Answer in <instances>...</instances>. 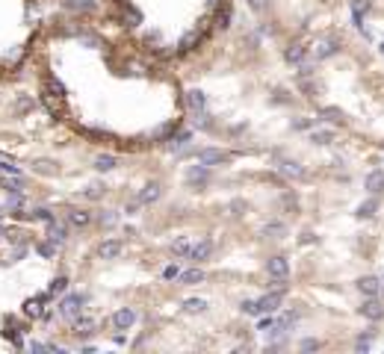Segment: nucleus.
<instances>
[{"instance_id": "9", "label": "nucleus", "mask_w": 384, "mask_h": 354, "mask_svg": "<svg viewBox=\"0 0 384 354\" xmlns=\"http://www.w3.org/2000/svg\"><path fill=\"white\" fill-rule=\"evenodd\" d=\"M74 322V337H80V340H86V337H92L95 333V319H89V316H77V319H71Z\"/></svg>"}, {"instance_id": "39", "label": "nucleus", "mask_w": 384, "mask_h": 354, "mask_svg": "<svg viewBox=\"0 0 384 354\" xmlns=\"http://www.w3.org/2000/svg\"><path fill=\"white\" fill-rule=\"evenodd\" d=\"M195 42H201V35H198V30H195V33H189L186 38H183V42H180V50H192V45H195Z\"/></svg>"}, {"instance_id": "3", "label": "nucleus", "mask_w": 384, "mask_h": 354, "mask_svg": "<svg viewBox=\"0 0 384 354\" xmlns=\"http://www.w3.org/2000/svg\"><path fill=\"white\" fill-rule=\"evenodd\" d=\"M195 156H198V163H201V165H222V163H228V160H231V153L219 151V148H204V151H198Z\"/></svg>"}, {"instance_id": "37", "label": "nucleus", "mask_w": 384, "mask_h": 354, "mask_svg": "<svg viewBox=\"0 0 384 354\" xmlns=\"http://www.w3.org/2000/svg\"><path fill=\"white\" fill-rule=\"evenodd\" d=\"M39 254H42V257H53V254H56V242H39V248H36Z\"/></svg>"}, {"instance_id": "35", "label": "nucleus", "mask_w": 384, "mask_h": 354, "mask_svg": "<svg viewBox=\"0 0 384 354\" xmlns=\"http://www.w3.org/2000/svg\"><path fill=\"white\" fill-rule=\"evenodd\" d=\"M65 289H68V278H53L48 295H60V292H65Z\"/></svg>"}, {"instance_id": "51", "label": "nucleus", "mask_w": 384, "mask_h": 354, "mask_svg": "<svg viewBox=\"0 0 384 354\" xmlns=\"http://www.w3.org/2000/svg\"><path fill=\"white\" fill-rule=\"evenodd\" d=\"M0 210H3V207H0Z\"/></svg>"}, {"instance_id": "2", "label": "nucleus", "mask_w": 384, "mask_h": 354, "mask_svg": "<svg viewBox=\"0 0 384 354\" xmlns=\"http://www.w3.org/2000/svg\"><path fill=\"white\" fill-rule=\"evenodd\" d=\"M340 50V42H337L334 35H325V38H316V45H313V56L316 59H331Z\"/></svg>"}, {"instance_id": "46", "label": "nucleus", "mask_w": 384, "mask_h": 354, "mask_svg": "<svg viewBox=\"0 0 384 354\" xmlns=\"http://www.w3.org/2000/svg\"><path fill=\"white\" fill-rule=\"evenodd\" d=\"M272 325H275V319H272V316H269V319H260V330H266V333L272 330Z\"/></svg>"}, {"instance_id": "47", "label": "nucleus", "mask_w": 384, "mask_h": 354, "mask_svg": "<svg viewBox=\"0 0 384 354\" xmlns=\"http://www.w3.org/2000/svg\"><path fill=\"white\" fill-rule=\"evenodd\" d=\"M242 310H245V313H252V316L257 313V310H254V301H242Z\"/></svg>"}, {"instance_id": "50", "label": "nucleus", "mask_w": 384, "mask_h": 354, "mask_svg": "<svg viewBox=\"0 0 384 354\" xmlns=\"http://www.w3.org/2000/svg\"><path fill=\"white\" fill-rule=\"evenodd\" d=\"M378 50H381V53H384V42H381V47H378Z\"/></svg>"}, {"instance_id": "29", "label": "nucleus", "mask_w": 384, "mask_h": 354, "mask_svg": "<svg viewBox=\"0 0 384 354\" xmlns=\"http://www.w3.org/2000/svg\"><path fill=\"white\" fill-rule=\"evenodd\" d=\"M65 6L74 12H92L95 9V0H65Z\"/></svg>"}, {"instance_id": "10", "label": "nucleus", "mask_w": 384, "mask_h": 354, "mask_svg": "<svg viewBox=\"0 0 384 354\" xmlns=\"http://www.w3.org/2000/svg\"><path fill=\"white\" fill-rule=\"evenodd\" d=\"M121 251H124V245H121L119 239H107V242L98 245V257H101V260H116Z\"/></svg>"}, {"instance_id": "1", "label": "nucleus", "mask_w": 384, "mask_h": 354, "mask_svg": "<svg viewBox=\"0 0 384 354\" xmlns=\"http://www.w3.org/2000/svg\"><path fill=\"white\" fill-rule=\"evenodd\" d=\"M83 304H86V295H77V292L65 295V298L60 301V316L62 319H77L80 310H83Z\"/></svg>"}, {"instance_id": "13", "label": "nucleus", "mask_w": 384, "mask_h": 354, "mask_svg": "<svg viewBox=\"0 0 384 354\" xmlns=\"http://www.w3.org/2000/svg\"><path fill=\"white\" fill-rule=\"evenodd\" d=\"M266 271H269L272 278H287V274H290V263H287V257H272L269 263H266Z\"/></svg>"}, {"instance_id": "7", "label": "nucleus", "mask_w": 384, "mask_h": 354, "mask_svg": "<svg viewBox=\"0 0 384 354\" xmlns=\"http://www.w3.org/2000/svg\"><path fill=\"white\" fill-rule=\"evenodd\" d=\"M133 322H136V313H133L130 307H121V310H116V313H112V328H116V330L133 328Z\"/></svg>"}, {"instance_id": "25", "label": "nucleus", "mask_w": 384, "mask_h": 354, "mask_svg": "<svg viewBox=\"0 0 384 354\" xmlns=\"http://www.w3.org/2000/svg\"><path fill=\"white\" fill-rule=\"evenodd\" d=\"M104 192H107V186H104V183H98V180H95V183H89V186L83 189V195L89 201H101V198H104Z\"/></svg>"}, {"instance_id": "49", "label": "nucleus", "mask_w": 384, "mask_h": 354, "mask_svg": "<svg viewBox=\"0 0 384 354\" xmlns=\"http://www.w3.org/2000/svg\"><path fill=\"white\" fill-rule=\"evenodd\" d=\"M101 222H104V224H112V222H116V215H112V212H107V215L101 212Z\"/></svg>"}, {"instance_id": "38", "label": "nucleus", "mask_w": 384, "mask_h": 354, "mask_svg": "<svg viewBox=\"0 0 384 354\" xmlns=\"http://www.w3.org/2000/svg\"><path fill=\"white\" fill-rule=\"evenodd\" d=\"M228 24H231V6H225V9H219V15H216V27L225 30Z\"/></svg>"}, {"instance_id": "27", "label": "nucleus", "mask_w": 384, "mask_h": 354, "mask_svg": "<svg viewBox=\"0 0 384 354\" xmlns=\"http://www.w3.org/2000/svg\"><path fill=\"white\" fill-rule=\"evenodd\" d=\"M204 310H207L204 298H186L183 301V313H204Z\"/></svg>"}, {"instance_id": "33", "label": "nucleus", "mask_w": 384, "mask_h": 354, "mask_svg": "<svg viewBox=\"0 0 384 354\" xmlns=\"http://www.w3.org/2000/svg\"><path fill=\"white\" fill-rule=\"evenodd\" d=\"M124 21H127V27H136V24H142V15L133 9V6L124 3Z\"/></svg>"}, {"instance_id": "6", "label": "nucleus", "mask_w": 384, "mask_h": 354, "mask_svg": "<svg viewBox=\"0 0 384 354\" xmlns=\"http://www.w3.org/2000/svg\"><path fill=\"white\" fill-rule=\"evenodd\" d=\"M360 316L372 319V322H378V319H384V304L375 298V295H367V301L360 304Z\"/></svg>"}, {"instance_id": "43", "label": "nucleus", "mask_w": 384, "mask_h": 354, "mask_svg": "<svg viewBox=\"0 0 384 354\" xmlns=\"http://www.w3.org/2000/svg\"><path fill=\"white\" fill-rule=\"evenodd\" d=\"M18 109H21V112H27V109H33V101H30V97H18Z\"/></svg>"}, {"instance_id": "8", "label": "nucleus", "mask_w": 384, "mask_h": 354, "mask_svg": "<svg viewBox=\"0 0 384 354\" xmlns=\"http://www.w3.org/2000/svg\"><path fill=\"white\" fill-rule=\"evenodd\" d=\"M65 222L71 224V227H89L92 224V212L80 210V207H71V210L65 212Z\"/></svg>"}, {"instance_id": "44", "label": "nucleus", "mask_w": 384, "mask_h": 354, "mask_svg": "<svg viewBox=\"0 0 384 354\" xmlns=\"http://www.w3.org/2000/svg\"><path fill=\"white\" fill-rule=\"evenodd\" d=\"M242 210H245L242 201H231V212H234V215H242Z\"/></svg>"}, {"instance_id": "31", "label": "nucleus", "mask_w": 384, "mask_h": 354, "mask_svg": "<svg viewBox=\"0 0 384 354\" xmlns=\"http://www.w3.org/2000/svg\"><path fill=\"white\" fill-rule=\"evenodd\" d=\"M319 115L328 118V121H334V124H343V112H340L337 106H322V109H319Z\"/></svg>"}, {"instance_id": "16", "label": "nucleus", "mask_w": 384, "mask_h": 354, "mask_svg": "<svg viewBox=\"0 0 384 354\" xmlns=\"http://www.w3.org/2000/svg\"><path fill=\"white\" fill-rule=\"evenodd\" d=\"M48 239H50V242H56V245H62V242L68 239V227L50 219V222H48Z\"/></svg>"}, {"instance_id": "19", "label": "nucleus", "mask_w": 384, "mask_h": 354, "mask_svg": "<svg viewBox=\"0 0 384 354\" xmlns=\"http://www.w3.org/2000/svg\"><path fill=\"white\" fill-rule=\"evenodd\" d=\"M375 210H378V195H372V198H367L363 204H358L355 215H358V219H372V215H375Z\"/></svg>"}, {"instance_id": "14", "label": "nucleus", "mask_w": 384, "mask_h": 354, "mask_svg": "<svg viewBox=\"0 0 384 354\" xmlns=\"http://www.w3.org/2000/svg\"><path fill=\"white\" fill-rule=\"evenodd\" d=\"M160 195H163V186H160V183H145L136 201H139V204H154V201H160Z\"/></svg>"}, {"instance_id": "23", "label": "nucleus", "mask_w": 384, "mask_h": 354, "mask_svg": "<svg viewBox=\"0 0 384 354\" xmlns=\"http://www.w3.org/2000/svg\"><path fill=\"white\" fill-rule=\"evenodd\" d=\"M378 286H381L378 278H360V281H358V289L363 295H375V292H378Z\"/></svg>"}, {"instance_id": "4", "label": "nucleus", "mask_w": 384, "mask_h": 354, "mask_svg": "<svg viewBox=\"0 0 384 354\" xmlns=\"http://www.w3.org/2000/svg\"><path fill=\"white\" fill-rule=\"evenodd\" d=\"M275 160H278V171H281V174L293 177V180H308V171H304L296 160H284V156H275Z\"/></svg>"}, {"instance_id": "45", "label": "nucleus", "mask_w": 384, "mask_h": 354, "mask_svg": "<svg viewBox=\"0 0 384 354\" xmlns=\"http://www.w3.org/2000/svg\"><path fill=\"white\" fill-rule=\"evenodd\" d=\"M80 42H83V45H89V47H98V45H101L95 35H80Z\"/></svg>"}, {"instance_id": "41", "label": "nucleus", "mask_w": 384, "mask_h": 354, "mask_svg": "<svg viewBox=\"0 0 384 354\" xmlns=\"http://www.w3.org/2000/svg\"><path fill=\"white\" fill-rule=\"evenodd\" d=\"M316 348H322V342H319V340H304V342H301V351H316Z\"/></svg>"}, {"instance_id": "34", "label": "nucleus", "mask_w": 384, "mask_h": 354, "mask_svg": "<svg viewBox=\"0 0 384 354\" xmlns=\"http://www.w3.org/2000/svg\"><path fill=\"white\" fill-rule=\"evenodd\" d=\"M180 278H183V283H189V286H192V283H201V281H204V271H201V269H189V271H183Z\"/></svg>"}, {"instance_id": "11", "label": "nucleus", "mask_w": 384, "mask_h": 354, "mask_svg": "<svg viewBox=\"0 0 384 354\" xmlns=\"http://www.w3.org/2000/svg\"><path fill=\"white\" fill-rule=\"evenodd\" d=\"M45 298H48V295L27 298V301H24V316H30V319H42V316H45Z\"/></svg>"}, {"instance_id": "18", "label": "nucleus", "mask_w": 384, "mask_h": 354, "mask_svg": "<svg viewBox=\"0 0 384 354\" xmlns=\"http://www.w3.org/2000/svg\"><path fill=\"white\" fill-rule=\"evenodd\" d=\"M284 59H287L290 65H301V62L308 59V47L304 45H290L287 53H284Z\"/></svg>"}, {"instance_id": "22", "label": "nucleus", "mask_w": 384, "mask_h": 354, "mask_svg": "<svg viewBox=\"0 0 384 354\" xmlns=\"http://www.w3.org/2000/svg\"><path fill=\"white\" fill-rule=\"evenodd\" d=\"M45 92H48V94H56V97H65V86H62V83L53 77V74H48V77H45Z\"/></svg>"}, {"instance_id": "36", "label": "nucleus", "mask_w": 384, "mask_h": 354, "mask_svg": "<svg viewBox=\"0 0 384 354\" xmlns=\"http://www.w3.org/2000/svg\"><path fill=\"white\" fill-rule=\"evenodd\" d=\"M6 207H9V210H21V207H24V195H21V192H9Z\"/></svg>"}, {"instance_id": "48", "label": "nucleus", "mask_w": 384, "mask_h": 354, "mask_svg": "<svg viewBox=\"0 0 384 354\" xmlns=\"http://www.w3.org/2000/svg\"><path fill=\"white\" fill-rule=\"evenodd\" d=\"M248 6H252V9H263L266 0H248Z\"/></svg>"}, {"instance_id": "24", "label": "nucleus", "mask_w": 384, "mask_h": 354, "mask_svg": "<svg viewBox=\"0 0 384 354\" xmlns=\"http://www.w3.org/2000/svg\"><path fill=\"white\" fill-rule=\"evenodd\" d=\"M189 239H186V236H180V239H175V242H171V254H175V257H189Z\"/></svg>"}, {"instance_id": "12", "label": "nucleus", "mask_w": 384, "mask_h": 354, "mask_svg": "<svg viewBox=\"0 0 384 354\" xmlns=\"http://www.w3.org/2000/svg\"><path fill=\"white\" fill-rule=\"evenodd\" d=\"M363 189H367L370 195H381V192H384V174L378 171V168L367 174V180H363Z\"/></svg>"}, {"instance_id": "42", "label": "nucleus", "mask_w": 384, "mask_h": 354, "mask_svg": "<svg viewBox=\"0 0 384 354\" xmlns=\"http://www.w3.org/2000/svg\"><path fill=\"white\" fill-rule=\"evenodd\" d=\"M311 124H313L311 118H296V121H293V127H296V130H308Z\"/></svg>"}, {"instance_id": "26", "label": "nucleus", "mask_w": 384, "mask_h": 354, "mask_svg": "<svg viewBox=\"0 0 384 354\" xmlns=\"http://www.w3.org/2000/svg\"><path fill=\"white\" fill-rule=\"evenodd\" d=\"M311 142L313 145H331V142H334V130H313Z\"/></svg>"}, {"instance_id": "20", "label": "nucleus", "mask_w": 384, "mask_h": 354, "mask_svg": "<svg viewBox=\"0 0 384 354\" xmlns=\"http://www.w3.org/2000/svg\"><path fill=\"white\" fill-rule=\"evenodd\" d=\"M62 101H65V97H56V94H42V104L48 106V112L50 115H62V112H65V109H62Z\"/></svg>"}, {"instance_id": "21", "label": "nucleus", "mask_w": 384, "mask_h": 354, "mask_svg": "<svg viewBox=\"0 0 384 354\" xmlns=\"http://www.w3.org/2000/svg\"><path fill=\"white\" fill-rule=\"evenodd\" d=\"M92 165H95L98 171H112V168L119 165V160H116L112 153H98L95 160H92Z\"/></svg>"}, {"instance_id": "30", "label": "nucleus", "mask_w": 384, "mask_h": 354, "mask_svg": "<svg viewBox=\"0 0 384 354\" xmlns=\"http://www.w3.org/2000/svg\"><path fill=\"white\" fill-rule=\"evenodd\" d=\"M284 233H287V224H284V222L263 224V236H284Z\"/></svg>"}, {"instance_id": "17", "label": "nucleus", "mask_w": 384, "mask_h": 354, "mask_svg": "<svg viewBox=\"0 0 384 354\" xmlns=\"http://www.w3.org/2000/svg\"><path fill=\"white\" fill-rule=\"evenodd\" d=\"M204 104H207V97L201 89H189L186 92V106H189L192 112H204Z\"/></svg>"}, {"instance_id": "40", "label": "nucleus", "mask_w": 384, "mask_h": 354, "mask_svg": "<svg viewBox=\"0 0 384 354\" xmlns=\"http://www.w3.org/2000/svg\"><path fill=\"white\" fill-rule=\"evenodd\" d=\"M163 278H166V281H175V278H180V269L178 266H166V269H163Z\"/></svg>"}, {"instance_id": "5", "label": "nucleus", "mask_w": 384, "mask_h": 354, "mask_svg": "<svg viewBox=\"0 0 384 354\" xmlns=\"http://www.w3.org/2000/svg\"><path fill=\"white\" fill-rule=\"evenodd\" d=\"M281 301H284V292H275V289H272V292L263 295L260 301H254V310H257V313H275L278 307H281Z\"/></svg>"}, {"instance_id": "28", "label": "nucleus", "mask_w": 384, "mask_h": 354, "mask_svg": "<svg viewBox=\"0 0 384 354\" xmlns=\"http://www.w3.org/2000/svg\"><path fill=\"white\" fill-rule=\"evenodd\" d=\"M207 174H210V171H207V165H192L189 171H186V180H189V183H195V180H201V183H204L207 180Z\"/></svg>"}, {"instance_id": "15", "label": "nucleus", "mask_w": 384, "mask_h": 354, "mask_svg": "<svg viewBox=\"0 0 384 354\" xmlns=\"http://www.w3.org/2000/svg\"><path fill=\"white\" fill-rule=\"evenodd\" d=\"M210 254H213V242H210V239H201V242H195V245L189 248V257L195 260V263L207 260Z\"/></svg>"}, {"instance_id": "32", "label": "nucleus", "mask_w": 384, "mask_h": 354, "mask_svg": "<svg viewBox=\"0 0 384 354\" xmlns=\"http://www.w3.org/2000/svg\"><path fill=\"white\" fill-rule=\"evenodd\" d=\"M33 168H36L39 174H56V163L53 160H36Z\"/></svg>"}]
</instances>
